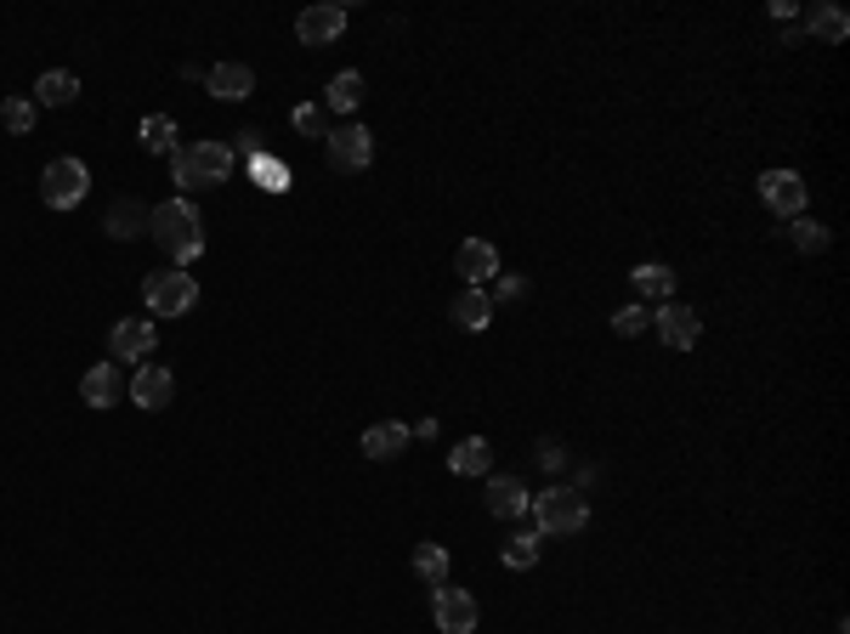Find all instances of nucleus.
Returning <instances> with one entry per match:
<instances>
[{
    "mask_svg": "<svg viewBox=\"0 0 850 634\" xmlns=\"http://www.w3.org/2000/svg\"><path fill=\"white\" fill-rule=\"evenodd\" d=\"M148 232H153V244L165 250L176 266H193V261L205 255V216L193 210L182 193L148 210Z\"/></svg>",
    "mask_w": 850,
    "mask_h": 634,
    "instance_id": "obj_1",
    "label": "nucleus"
},
{
    "mask_svg": "<svg viewBox=\"0 0 850 634\" xmlns=\"http://www.w3.org/2000/svg\"><path fill=\"white\" fill-rule=\"evenodd\" d=\"M239 153L227 142H193V148H176L171 153V176L182 193H199V187H221L227 176H233Z\"/></svg>",
    "mask_w": 850,
    "mask_h": 634,
    "instance_id": "obj_2",
    "label": "nucleus"
},
{
    "mask_svg": "<svg viewBox=\"0 0 850 634\" xmlns=\"http://www.w3.org/2000/svg\"><path fill=\"white\" fill-rule=\"evenodd\" d=\"M528 516L539 527V539L544 532H584L590 527V498H584L578 487H544L528 505Z\"/></svg>",
    "mask_w": 850,
    "mask_h": 634,
    "instance_id": "obj_3",
    "label": "nucleus"
},
{
    "mask_svg": "<svg viewBox=\"0 0 850 634\" xmlns=\"http://www.w3.org/2000/svg\"><path fill=\"white\" fill-rule=\"evenodd\" d=\"M142 300H148L153 318H182V312L199 307V284H193L182 266H176V273H153V278L142 284Z\"/></svg>",
    "mask_w": 850,
    "mask_h": 634,
    "instance_id": "obj_4",
    "label": "nucleus"
},
{
    "mask_svg": "<svg viewBox=\"0 0 850 634\" xmlns=\"http://www.w3.org/2000/svg\"><path fill=\"white\" fill-rule=\"evenodd\" d=\"M85 187H91V171L80 159H51L46 171H41V198L51 210H74L80 198H85Z\"/></svg>",
    "mask_w": 850,
    "mask_h": 634,
    "instance_id": "obj_5",
    "label": "nucleus"
},
{
    "mask_svg": "<svg viewBox=\"0 0 850 634\" xmlns=\"http://www.w3.org/2000/svg\"><path fill=\"white\" fill-rule=\"evenodd\" d=\"M323 153H330V164L335 171H369L375 164V137L364 125H341V130H330V137H323Z\"/></svg>",
    "mask_w": 850,
    "mask_h": 634,
    "instance_id": "obj_6",
    "label": "nucleus"
},
{
    "mask_svg": "<svg viewBox=\"0 0 850 634\" xmlns=\"http://www.w3.org/2000/svg\"><path fill=\"white\" fill-rule=\"evenodd\" d=\"M432 618H437V629L443 634H476V600L466 595V589H453V584H443V589H432Z\"/></svg>",
    "mask_w": 850,
    "mask_h": 634,
    "instance_id": "obj_7",
    "label": "nucleus"
},
{
    "mask_svg": "<svg viewBox=\"0 0 850 634\" xmlns=\"http://www.w3.org/2000/svg\"><path fill=\"white\" fill-rule=\"evenodd\" d=\"M153 346H159V328H153V318H119V323H114V335H108V351H114V362H142Z\"/></svg>",
    "mask_w": 850,
    "mask_h": 634,
    "instance_id": "obj_8",
    "label": "nucleus"
},
{
    "mask_svg": "<svg viewBox=\"0 0 850 634\" xmlns=\"http://www.w3.org/2000/svg\"><path fill=\"white\" fill-rule=\"evenodd\" d=\"M760 198H766V210H777V216L794 221V216L805 210L811 193H805V176H800V171H766V176H760Z\"/></svg>",
    "mask_w": 850,
    "mask_h": 634,
    "instance_id": "obj_9",
    "label": "nucleus"
},
{
    "mask_svg": "<svg viewBox=\"0 0 850 634\" xmlns=\"http://www.w3.org/2000/svg\"><path fill=\"white\" fill-rule=\"evenodd\" d=\"M130 403L137 408H148V414H159V408H171V396H176V380H171V369H159V362H142L137 374H130Z\"/></svg>",
    "mask_w": 850,
    "mask_h": 634,
    "instance_id": "obj_10",
    "label": "nucleus"
},
{
    "mask_svg": "<svg viewBox=\"0 0 850 634\" xmlns=\"http://www.w3.org/2000/svg\"><path fill=\"white\" fill-rule=\"evenodd\" d=\"M652 323H658V341H664L669 351H692L698 335H703V318H698L692 307H680V300H669V307L652 318Z\"/></svg>",
    "mask_w": 850,
    "mask_h": 634,
    "instance_id": "obj_11",
    "label": "nucleus"
},
{
    "mask_svg": "<svg viewBox=\"0 0 850 634\" xmlns=\"http://www.w3.org/2000/svg\"><path fill=\"white\" fill-rule=\"evenodd\" d=\"M341 28H346V7H307L296 18V41L301 46H330V41H341Z\"/></svg>",
    "mask_w": 850,
    "mask_h": 634,
    "instance_id": "obj_12",
    "label": "nucleus"
},
{
    "mask_svg": "<svg viewBox=\"0 0 850 634\" xmlns=\"http://www.w3.org/2000/svg\"><path fill=\"white\" fill-rule=\"evenodd\" d=\"M453 266H460L466 289H482L487 278H499V250L487 244V239H466V244H460V255H453Z\"/></svg>",
    "mask_w": 850,
    "mask_h": 634,
    "instance_id": "obj_13",
    "label": "nucleus"
},
{
    "mask_svg": "<svg viewBox=\"0 0 850 634\" xmlns=\"http://www.w3.org/2000/svg\"><path fill=\"white\" fill-rule=\"evenodd\" d=\"M205 91L216 96V103H244V96L255 91V69L250 62H216V69L205 74Z\"/></svg>",
    "mask_w": 850,
    "mask_h": 634,
    "instance_id": "obj_14",
    "label": "nucleus"
},
{
    "mask_svg": "<svg viewBox=\"0 0 850 634\" xmlns=\"http://www.w3.org/2000/svg\"><path fill=\"white\" fill-rule=\"evenodd\" d=\"M528 505H533V493L521 487L516 476H494V482H487V516H494V521H521V516H528Z\"/></svg>",
    "mask_w": 850,
    "mask_h": 634,
    "instance_id": "obj_15",
    "label": "nucleus"
},
{
    "mask_svg": "<svg viewBox=\"0 0 850 634\" xmlns=\"http://www.w3.org/2000/svg\"><path fill=\"white\" fill-rule=\"evenodd\" d=\"M80 396L91 408H114L125 396V380H119V362H91L85 380H80Z\"/></svg>",
    "mask_w": 850,
    "mask_h": 634,
    "instance_id": "obj_16",
    "label": "nucleus"
},
{
    "mask_svg": "<svg viewBox=\"0 0 850 634\" xmlns=\"http://www.w3.org/2000/svg\"><path fill=\"white\" fill-rule=\"evenodd\" d=\"M448 318L466 328V335H482L487 323H494V295L487 289H460L453 295V307H448Z\"/></svg>",
    "mask_w": 850,
    "mask_h": 634,
    "instance_id": "obj_17",
    "label": "nucleus"
},
{
    "mask_svg": "<svg viewBox=\"0 0 850 634\" xmlns=\"http://www.w3.org/2000/svg\"><path fill=\"white\" fill-rule=\"evenodd\" d=\"M364 453H369V459H398V453H409V425H398V419L369 425V430H364Z\"/></svg>",
    "mask_w": 850,
    "mask_h": 634,
    "instance_id": "obj_18",
    "label": "nucleus"
},
{
    "mask_svg": "<svg viewBox=\"0 0 850 634\" xmlns=\"http://www.w3.org/2000/svg\"><path fill=\"white\" fill-rule=\"evenodd\" d=\"M487 464H494V448H487L482 437L453 442V453H448V471L453 476H487Z\"/></svg>",
    "mask_w": 850,
    "mask_h": 634,
    "instance_id": "obj_19",
    "label": "nucleus"
},
{
    "mask_svg": "<svg viewBox=\"0 0 850 634\" xmlns=\"http://www.w3.org/2000/svg\"><path fill=\"white\" fill-rule=\"evenodd\" d=\"M103 227L114 232V239H137V232H148V205H137V198H114Z\"/></svg>",
    "mask_w": 850,
    "mask_h": 634,
    "instance_id": "obj_20",
    "label": "nucleus"
},
{
    "mask_svg": "<svg viewBox=\"0 0 850 634\" xmlns=\"http://www.w3.org/2000/svg\"><path fill=\"white\" fill-rule=\"evenodd\" d=\"M74 96H80V80H74L69 69H51V74L35 80V108H41V103H46V108H69Z\"/></svg>",
    "mask_w": 850,
    "mask_h": 634,
    "instance_id": "obj_21",
    "label": "nucleus"
},
{
    "mask_svg": "<svg viewBox=\"0 0 850 634\" xmlns=\"http://www.w3.org/2000/svg\"><path fill=\"white\" fill-rule=\"evenodd\" d=\"M805 35H816L823 46H839V41L850 35V18H845L839 7H811V18H805Z\"/></svg>",
    "mask_w": 850,
    "mask_h": 634,
    "instance_id": "obj_22",
    "label": "nucleus"
},
{
    "mask_svg": "<svg viewBox=\"0 0 850 634\" xmlns=\"http://www.w3.org/2000/svg\"><path fill=\"white\" fill-rule=\"evenodd\" d=\"M630 278H635V295H658V300H669V295H675V273H669L664 261H641Z\"/></svg>",
    "mask_w": 850,
    "mask_h": 634,
    "instance_id": "obj_23",
    "label": "nucleus"
},
{
    "mask_svg": "<svg viewBox=\"0 0 850 634\" xmlns=\"http://www.w3.org/2000/svg\"><path fill=\"white\" fill-rule=\"evenodd\" d=\"M137 137H142L148 153H176V119H171V114H148Z\"/></svg>",
    "mask_w": 850,
    "mask_h": 634,
    "instance_id": "obj_24",
    "label": "nucleus"
},
{
    "mask_svg": "<svg viewBox=\"0 0 850 634\" xmlns=\"http://www.w3.org/2000/svg\"><path fill=\"white\" fill-rule=\"evenodd\" d=\"M539 555H544V539H539V532H516V539L505 544V566H510V573H528V566H539Z\"/></svg>",
    "mask_w": 850,
    "mask_h": 634,
    "instance_id": "obj_25",
    "label": "nucleus"
},
{
    "mask_svg": "<svg viewBox=\"0 0 850 634\" xmlns=\"http://www.w3.org/2000/svg\"><path fill=\"white\" fill-rule=\"evenodd\" d=\"M789 239H794V250H800V255H823V250H828V239H834V232H828L823 221H811V216H794V227H789Z\"/></svg>",
    "mask_w": 850,
    "mask_h": 634,
    "instance_id": "obj_26",
    "label": "nucleus"
},
{
    "mask_svg": "<svg viewBox=\"0 0 850 634\" xmlns=\"http://www.w3.org/2000/svg\"><path fill=\"white\" fill-rule=\"evenodd\" d=\"M414 573L432 584V589H443V584H448V550H443V544H420V550H414Z\"/></svg>",
    "mask_w": 850,
    "mask_h": 634,
    "instance_id": "obj_27",
    "label": "nucleus"
},
{
    "mask_svg": "<svg viewBox=\"0 0 850 634\" xmlns=\"http://www.w3.org/2000/svg\"><path fill=\"white\" fill-rule=\"evenodd\" d=\"M357 103H364V74H357V69L335 74V80H330V108H335V114H352Z\"/></svg>",
    "mask_w": 850,
    "mask_h": 634,
    "instance_id": "obj_28",
    "label": "nucleus"
},
{
    "mask_svg": "<svg viewBox=\"0 0 850 634\" xmlns=\"http://www.w3.org/2000/svg\"><path fill=\"white\" fill-rule=\"evenodd\" d=\"M0 125H7L12 137H28V130H35V96H7V103H0Z\"/></svg>",
    "mask_w": 850,
    "mask_h": 634,
    "instance_id": "obj_29",
    "label": "nucleus"
},
{
    "mask_svg": "<svg viewBox=\"0 0 850 634\" xmlns=\"http://www.w3.org/2000/svg\"><path fill=\"white\" fill-rule=\"evenodd\" d=\"M255 182L267 187V193H289V171L278 159H267V153H255Z\"/></svg>",
    "mask_w": 850,
    "mask_h": 634,
    "instance_id": "obj_30",
    "label": "nucleus"
},
{
    "mask_svg": "<svg viewBox=\"0 0 850 634\" xmlns=\"http://www.w3.org/2000/svg\"><path fill=\"white\" fill-rule=\"evenodd\" d=\"M289 119H296V130H301V137H312V142H318V137H330V119H323V108H318V103H301Z\"/></svg>",
    "mask_w": 850,
    "mask_h": 634,
    "instance_id": "obj_31",
    "label": "nucleus"
},
{
    "mask_svg": "<svg viewBox=\"0 0 850 634\" xmlns=\"http://www.w3.org/2000/svg\"><path fill=\"white\" fill-rule=\"evenodd\" d=\"M646 323H652V318L641 312V300H635V307H618V312H612V335H624V341H635V335H641V328H646Z\"/></svg>",
    "mask_w": 850,
    "mask_h": 634,
    "instance_id": "obj_32",
    "label": "nucleus"
},
{
    "mask_svg": "<svg viewBox=\"0 0 850 634\" xmlns=\"http://www.w3.org/2000/svg\"><path fill=\"white\" fill-rule=\"evenodd\" d=\"M539 464H550V471H562V464H567V448H562V442H539Z\"/></svg>",
    "mask_w": 850,
    "mask_h": 634,
    "instance_id": "obj_33",
    "label": "nucleus"
},
{
    "mask_svg": "<svg viewBox=\"0 0 850 634\" xmlns=\"http://www.w3.org/2000/svg\"><path fill=\"white\" fill-rule=\"evenodd\" d=\"M521 295V278H499V300H516Z\"/></svg>",
    "mask_w": 850,
    "mask_h": 634,
    "instance_id": "obj_34",
    "label": "nucleus"
}]
</instances>
